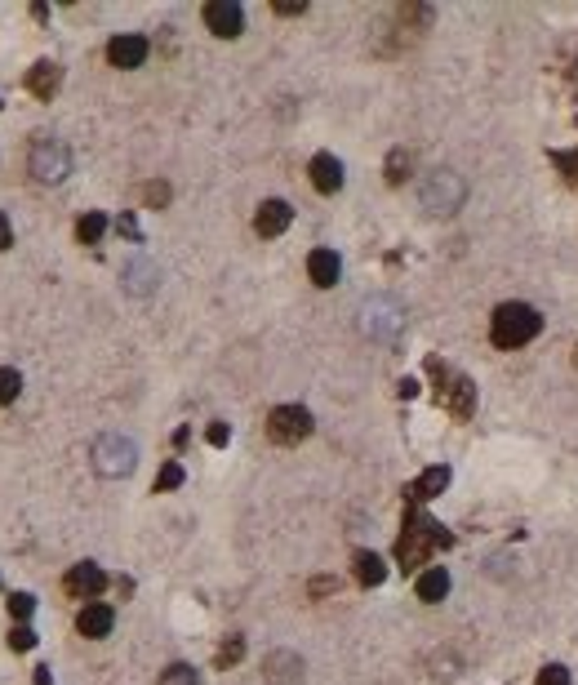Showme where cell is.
<instances>
[{
  "mask_svg": "<svg viewBox=\"0 0 578 685\" xmlns=\"http://www.w3.org/2000/svg\"><path fill=\"white\" fill-rule=\"evenodd\" d=\"M538 329H543V317H538L529 303H503V308L494 312V320H489V338H494V347H503V352L526 347Z\"/></svg>",
  "mask_w": 578,
  "mask_h": 685,
  "instance_id": "1",
  "label": "cell"
},
{
  "mask_svg": "<svg viewBox=\"0 0 578 685\" xmlns=\"http://www.w3.org/2000/svg\"><path fill=\"white\" fill-rule=\"evenodd\" d=\"M450 543V534L436 526V521H427V517H410L405 521V534H401V543H396V561L405 566V570H414V566H422L436 547H445Z\"/></svg>",
  "mask_w": 578,
  "mask_h": 685,
  "instance_id": "2",
  "label": "cell"
},
{
  "mask_svg": "<svg viewBox=\"0 0 578 685\" xmlns=\"http://www.w3.org/2000/svg\"><path fill=\"white\" fill-rule=\"evenodd\" d=\"M27 165H32V178H36V183H62V178L71 174V152H67L58 138L41 134V138L32 143Z\"/></svg>",
  "mask_w": 578,
  "mask_h": 685,
  "instance_id": "3",
  "label": "cell"
},
{
  "mask_svg": "<svg viewBox=\"0 0 578 685\" xmlns=\"http://www.w3.org/2000/svg\"><path fill=\"white\" fill-rule=\"evenodd\" d=\"M267 436H271L276 445H298V441L312 436V414H308L303 405H276V410L267 414Z\"/></svg>",
  "mask_w": 578,
  "mask_h": 685,
  "instance_id": "4",
  "label": "cell"
},
{
  "mask_svg": "<svg viewBox=\"0 0 578 685\" xmlns=\"http://www.w3.org/2000/svg\"><path fill=\"white\" fill-rule=\"evenodd\" d=\"M134 459H138V450H134L129 436H99L94 441V468L103 476H129Z\"/></svg>",
  "mask_w": 578,
  "mask_h": 685,
  "instance_id": "5",
  "label": "cell"
},
{
  "mask_svg": "<svg viewBox=\"0 0 578 685\" xmlns=\"http://www.w3.org/2000/svg\"><path fill=\"white\" fill-rule=\"evenodd\" d=\"M205 23H210L213 36L232 41V36L245 32V9H241L236 0H210V5H205Z\"/></svg>",
  "mask_w": 578,
  "mask_h": 685,
  "instance_id": "6",
  "label": "cell"
},
{
  "mask_svg": "<svg viewBox=\"0 0 578 685\" xmlns=\"http://www.w3.org/2000/svg\"><path fill=\"white\" fill-rule=\"evenodd\" d=\"M422 201H427V210L431 214L459 210V201H463V183H459L454 174H431V183L422 187Z\"/></svg>",
  "mask_w": 578,
  "mask_h": 685,
  "instance_id": "7",
  "label": "cell"
},
{
  "mask_svg": "<svg viewBox=\"0 0 578 685\" xmlns=\"http://www.w3.org/2000/svg\"><path fill=\"white\" fill-rule=\"evenodd\" d=\"M62 587H67L76 601H99V592L107 587V575L94 566V561H81V566H71V570H67Z\"/></svg>",
  "mask_w": 578,
  "mask_h": 685,
  "instance_id": "8",
  "label": "cell"
},
{
  "mask_svg": "<svg viewBox=\"0 0 578 685\" xmlns=\"http://www.w3.org/2000/svg\"><path fill=\"white\" fill-rule=\"evenodd\" d=\"M111 628H116V610L103 605V601H90V605L76 614V633L90 636V641H103Z\"/></svg>",
  "mask_w": 578,
  "mask_h": 685,
  "instance_id": "9",
  "label": "cell"
},
{
  "mask_svg": "<svg viewBox=\"0 0 578 685\" xmlns=\"http://www.w3.org/2000/svg\"><path fill=\"white\" fill-rule=\"evenodd\" d=\"M147 36H111V45H107V62L111 67H143V58H147Z\"/></svg>",
  "mask_w": 578,
  "mask_h": 685,
  "instance_id": "10",
  "label": "cell"
},
{
  "mask_svg": "<svg viewBox=\"0 0 578 685\" xmlns=\"http://www.w3.org/2000/svg\"><path fill=\"white\" fill-rule=\"evenodd\" d=\"M308 174H312V187H316V192H325V196H334V192L343 187V160L329 157V152L312 157Z\"/></svg>",
  "mask_w": 578,
  "mask_h": 685,
  "instance_id": "11",
  "label": "cell"
},
{
  "mask_svg": "<svg viewBox=\"0 0 578 685\" xmlns=\"http://www.w3.org/2000/svg\"><path fill=\"white\" fill-rule=\"evenodd\" d=\"M445 405H450V414H454V419H472V410H476V387H472V378L454 374V378L445 383Z\"/></svg>",
  "mask_w": 578,
  "mask_h": 685,
  "instance_id": "12",
  "label": "cell"
},
{
  "mask_svg": "<svg viewBox=\"0 0 578 685\" xmlns=\"http://www.w3.org/2000/svg\"><path fill=\"white\" fill-rule=\"evenodd\" d=\"M289 223H294V210H289L285 201H263L259 214H254V232H259V236H280Z\"/></svg>",
  "mask_w": 578,
  "mask_h": 685,
  "instance_id": "13",
  "label": "cell"
},
{
  "mask_svg": "<svg viewBox=\"0 0 578 685\" xmlns=\"http://www.w3.org/2000/svg\"><path fill=\"white\" fill-rule=\"evenodd\" d=\"M58 85H62V67L50 62V58H45V62H36V67L27 71V90H32L41 103H50L53 94H58Z\"/></svg>",
  "mask_w": 578,
  "mask_h": 685,
  "instance_id": "14",
  "label": "cell"
},
{
  "mask_svg": "<svg viewBox=\"0 0 578 685\" xmlns=\"http://www.w3.org/2000/svg\"><path fill=\"white\" fill-rule=\"evenodd\" d=\"M308 276H312L320 290H329V285L343 276V259H338L334 250H312V254H308Z\"/></svg>",
  "mask_w": 578,
  "mask_h": 685,
  "instance_id": "15",
  "label": "cell"
},
{
  "mask_svg": "<svg viewBox=\"0 0 578 685\" xmlns=\"http://www.w3.org/2000/svg\"><path fill=\"white\" fill-rule=\"evenodd\" d=\"M445 485H450V468H427L405 494H410V503H427V499H436Z\"/></svg>",
  "mask_w": 578,
  "mask_h": 685,
  "instance_id": "16",
  "label": "cell"
},
{
  "mask_svg": "<svg viewBox=\"0 0 578 685\" xmlns=\"http://www.w3.org/2000/svg\"><path fill=\"white\" fill-rule=\"evenodd\" d=\"M445 592H450V570L431 566V570H422L419 575V601L436 605V601H445Z\"/></svg>",
  "mask_w": 578,
  "mask_h": 685,
  "instance_id": "17",
  "label": "cell"
},
{
  "mask_svg": "<svg viewBox=\"0 0 578 685\" xmlns=\"http://www.w3.org/2000/svg\"><path fill=\"white\" fill-rule=\"evenodd\" d=\"M352 566H356V583H361V587H378V583L387 579V566H383L378 552H356Z\"/></svg>",
  "mask_w": 578,
  "mask_h": 685,
  "instance_id": "18",
  "label": "cell"
},
{
  "mask_svg": "<svg viewBox=\"0 0 578 685\" xmlns=\"http://www.w3.org/2000/svg\"><path fill=\"white\" fill-rule=\"evenodd\" d=\"M107 232V218L103 214H85L81 223H76V236H81V245H99V236Z\"/></svg>",
  "mask_w": 578,
  "mask_h": 685,
  "instance_id": "19",
  "label": "cell"
},
{
  "mask_svg": "<svg viewBox=\"0 0 578 685\" xmlns=\"http://www.w3.org/2000/svg\"><path fill=\"white\" fill-rule=\"evenodd\" d=\"M160 685H196V672H192L187 663H169V668L160 672Z\"/></svg>",
  "mask_w": 578,
  "mask_h": 685,
  "instance_id": "20",
  "label": "cell"
},
{
  "mask_svg": "<svg viewBox=\"0 0 578 685\" xmlns=\"http://www.w3.org/2000/svg\"><path fill=\"white\" fill-rule=\"evenodd\" d=\"M32 610H36V596H32V592H14V596H9V614H14L18 623L32 619Z\"/></svg>",
  "mask_w": 578,
  "mask_h": 685,
  "instance_id": "21",
  "label": "cell"
},
{
  "mask_svg": "<svg viewBox=\"0 0 578 685\" xmlns=\"http://www.w3.org/2000/svg\"><path fill=\"white\" fill-rule=\"evenodd\" d=\"M23 392V378H18V369H0V405H9L14 396Z\"/></svg>",
  "mask_w": 578,
  "mask_h": 685,
  "instance_id": "22",
  "label": "cell"
},
{
  "mask_svg": "<svg viewBox=\"0 0 578 685\" xmlns=\"http://www.w3.org/2000/svg\"><path fill=\"white\" fill-rule=\"evenodd\" d=\"M241 654H245V641L241 636H232L223 650H218V668H227V663H241Z\"/></svg>",
  "mask_w": 578,
  "mask_h": 685,
  "instance_id": "23",
  "label": "cell"
},
{
  "mask_svg": "<svg viewBox=\"0 0 578 685\" xmlns=\"http://www.w3.org/2000/svg\"><path fill=\"white\" fill-rule=\"evenodd\" d=\"M178 485H183V468H178V463H165L156 476V490H178Z\"/></svg>",
  "mask_w": 578,
  "mask_h": 685,
  "instance_id": "24",
  "label": "cell"
},
{
  "mask_svg": "<svg viewBox=\"0 0 578 685\" xmlns=\"http://www.w3.org/2000/svg\"><path fill=\"white\" fill-rule=\"evenodd\" d=\"M9 645H14V650H18V654H23V650H32V645H36V633H32V628H27V623H18V628H14V633H9Z\"/></svg>",
  "mask_w": 578,
  "mask_h": 685,
  "instance_id": "25",
  "label": "cell"
},
{
  "mask_svg": "<svg viewBox=\"0 0 578 685\" xmlns=\"http://www.w3.org/2000/svg\"><path fill=\"white\" fill-rule=\"evenodd\" d=\"M538 685H570V672H565L561 663H547V668L538 672Z\"/></svg>",
  "mask_w": 578,
  "mask_h": 685,
  "instance_id": "26",
  "label": "cell"
},
{
  "mask_svg": "<svg viewBox=\"0 0 578 685\" xmlns=\"http://www.w3.org/2000/svg\"><path fill=\"white\" fill-rule=\"evenodd\" d=\"M405 169H410V157H405V152H392V160H387V178H392V183H405Z\"/></svg>",
  "mask_w": 578,
  "mask_h": 685,
  "instance_id": "27",
  "label": "cell"
},
{
  "mask_svg": "<svg viewBox=\"0 0 578 685\" xmlns=\"http://www.w3.org/2000/svg\"><path fill=\"white\" fill-rule=\"evenodd\" d=\"M143 196H147V205H165V201H169V187H165V183H147Z\"/></svg>",
  "mask_w": 578,
  "mask_h": 685,
  "instance_id": "28",
  "label": "cell"
},
{
  "mask_svg": "<svg viewBox=\"0 0 578 685\" xmlns=\"http://www.w3.org/2000/svg\"><path fill=\"white\" fill-rule=\"evenodd\" d=\"M227 423H210V445H227Z\"/></svg>",
  "mask_w": 578,
  "mask_h": 685,
  "instance_id": "29",
  "label": "cell"
},
{
  "mask_svg": "<svg viewBox=\"0 0 578 685\" xmlns=\"http://www.w3.org/2000/svg\"><path fill=\"white\" fill-rule=\"evenodd\" d=\"M9 241H14V227H9V218L0 214V250H9Z\"/></svg>",
  "mask_w": 578,
  "mask_h": 685,
  "instance_id": "30",
  "label": "cell"
},
{
  "mask_svg": "<svg viewBox=\"0 0 578 685\" xmlns=\"http://www.w3.org/2000/svg\"><path fill=\"white\" fill-rule=\"evenodd\" d=\"M303 9H308L303 0H298V5H276V14H280V18H294V14H303Z\"/></svg>",
  "mask_w": 578,
  "mask_h": 685,
  "instance_id": "31",
  "label": "cell"
},
{
  "mask_svg": "<svg viewBox=\"0 0 578 685\" xmlns=\"http://www.w3.org/2000/svg\"><path fill=\"white\" fill-rule=\"evenodd\" d=\"M556 165H561V169H570V174L578 178V157H556Z\"/></svg>",
  "mask_w": 578,
  "mask_h": 685,
  "instance_id": "32",
  "label": "cell"
},
{
  "mask_svg": "<svg viewBox=\"0 0 578 685\" xmlns=\"http://www.w3.org/2000/svg\"><path fill=\"white\" fill-rule=\"evenodd\" d=\"M120 232H125V236H138V223H134V218L125 214V218H120Z\"/></svg>",
  "mask_w": 578,
  "mask_h": 685,
  "instance_id": "33",
  "label": "cell"
},
{
  "mask_svg": "<svg viewBox=\"0 0 578 685\" xmlns=\"http://www.w3.org/2000/svg\"><path fill=\"white\" fill-rule=\"evenodd\" d=\"M36 685H53V677H50V668H36Z\"/></svg>",
  "mask_w": 578,
  "mask_h": 685,
  "instance_id": "34",
  "label": "cell"
},
{
  "mask_svg": "<svg viewBox=\"0 0 578 685\" xmlns=\"http://www.w3.org/2000/svg\"><path fill=\"white\" fill-rule=\"evenodd\" d=\"M574 366H578V347H574Z\"/></svg>",
  "mask_w": 578,
  "mask_h": 685,
  "instance_id": "35",
  "label": "cell"
}]
</instances>
